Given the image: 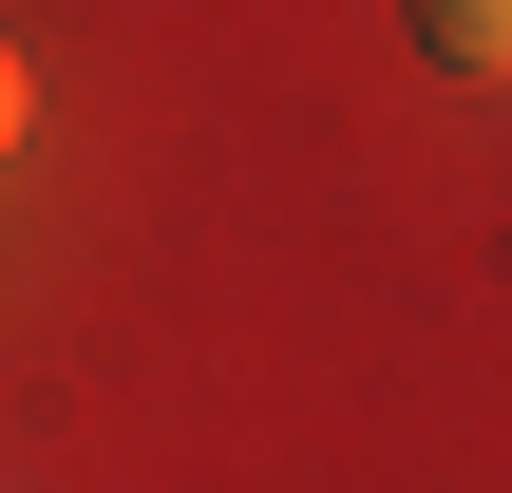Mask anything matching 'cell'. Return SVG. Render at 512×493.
I'll list each match as a JSON object with an SVG mask.
<instances>
[{
	"mask_svg": "<svg viewBox=\"0 0 512 493\" xmlns=\"http://www.w3.org/2000/svg\"><path fill=\"white\" fill-rule=\"evenodd\" d=\"M418 38H437L456 76H512V0H418Z\"/></svg>",
	"mask_w": 512,
	"mask_h": 493,
	"instance_id": "1",
	"label": "cell"
},
{
	"mask_svg": "<svg viewBox=\"0 0 512 493\" xmlns=\"http://www.w3.org/2000/svg\"><path fill=\"white\" fill-rule=\"evenodd\" d=\"M0 152H19V57H0Z\"/></svg>",
	"mask_w": 512,
	"mask_h": 493,
	"instance_id": "2",
	"label": "cell"
}]
</instances>
